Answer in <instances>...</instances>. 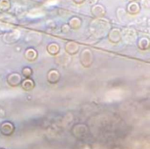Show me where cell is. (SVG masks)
<instances>
[{"mask_svg": "<svg viewBox=\"0 0 150 149\" xmlns=\"http://www.w3.org/2000/svg\"><path fill=\"white\" fill-rule=\"evenodd\" d=\"M91 15L94 17V18H102L106 14V9L103 4H97L91 8Z\"/></svg>", "mask_w": 150, "mask_h": 149, "instance_id": "cell-1", "label": "cell"}, {"mask_svg": "<svg viewBox=\"0 0 150 149\" xmlns=\"http://www.w3.org/2000/svg\"><path fill=\"white\" fill-rule=\"evenodd\" d=\"M81 62L82 64L84 66V67H89L91 65L92 61H93V54H92V52L88 49V48H85L83 49L82 52H81Z\"/></svg>", "mask_w": 150, "mask_h": 149, "instance_id": "cell-2", "label": "cell"}, {"mask_svg": "<svg viewBox=\"0 0 150 149\" xmlns=\"http://www.w3.org/2000/svg\"><path fill=\"white\" fill-rule=\"evenodd\" d=\"M107 37H108V40L112 43H118L122 40L121 30L120 28H117V27L111 28L107 33Z\"/></svg>", "mask_w": 150, "mask_h": 149, "instance_id": "cell-3", "label": "cell"}, {"mask_svg": "<svg viewBox=\"0 0 150 149\" xmlns=\"http://www.w3.org/2000/svg\"><path fill=\"white\" fill-rule=\"evenodd\" d=\"M142 10V7L140 5V3L137 1H130L126 7V12L129 15L134 16L137 15Z\"/></svg>", "mask_w": 150, "mask_h": 149, "instance_id": "cell-4", "label": "cell"}, {"mask_svg": "<svg viewBox=\"0 0 150 149\" xmlns=\"http://www.w3.org/2000/svg\"><path fill=\"white\" fill-rule=\"evenodd\" d=\"M121 37H124L127 40H129L132 42L135 40L137 37V33L135 30L133 28H125L123 32L121 31Z\"/></svg>", "mask_w": 150, "mask_h": 149, "instance_id": "cell-5", "label": "cell"}, {"mask_svg": "<svg viewBox=\"0 0 150 149\" xmlns=\"http://www.w3.org/2000/svg\"><path fill=\"white\" fill-rule=\"evenodd\" d=\"M67 24L69 25V26L70 27V29L77 30L82 25V18H79V17H77V16H73V17H71L69 19V21H68Z\"/></svg>", "mask_w": 150, "mask_h": 149, "instance_id": "cell-6", "label": "cell"}, {"mask_svg": "<svg viewBox=\"0 0 150 149\" xmlns=\"http://www.w3.org/2000/svg\"><path fill=\"white\" fill-rule=\"evenodd\" d=\"M0 131L4 135H6V136L11 135V133L14 131V126L10 122H4V124L1 125Z\"/></svg>", "mask_w": 150, "mask_h": 149, "instance_id": "cell-7", "label": "cell"}, {"mask_svg": "<svg viewBox=\"0 0 150 149\" xmlns=\"http://www.w3.org/2000/svg\"><path fill=\"white\" fill-rule=\"evenodd\" d=\"M65 50L67 51V53H69V54H75L78 52L79 50V46L76 42L75 41H69L66 43L65 45Z\"/></svg>", "mask_w": 150, "mask_h": 149, "instance_id": "cell-8", "label": "cell"}, {"mask_svg": "<svg viewBox=\"0 0 150 149\" xmlns=\"http://www.w3.org/2000/svg\"><path fill=\"white\" fill-rule=\"evenodd\" d=\"M8 83L11 86H18L21 83V77L18 74L13 73L8 76Z\"/></svg>", "mask_w": 150, "mask_h": 149, "instance_id": "cell-9", "label": "cell"}, {"mask_svg": "<svg viewBox=\"0 0 150 149\" xmlns=\"http://www.w3.org/2000/svg\"><path fill=\"white\" fill-rule=\"evenodd\" d=\"M137 44H138V47L140 49H142V50H147V49L149 48V39L147 38V37H142V38H141L138 40Z\"/></svg>", "mask_w": 150, "mask_h": 149, "instance_id": "cell-10", "label": "cell"}, {"mask_svg": "<svg viewBox=\"0 0 150 149\" xmlns=\"http://www.w3.org/2000/svg\"><path fill=\"white\" fill-rule=\"evenodd\" d=\"M47 78L51 83H56L60 80V74L57 72V70H50L47 75Z\"/></svg>", "mask_w": 150, "mask_h": 149, "instance_id": "cell-11", "label": "cell"}, {"mask_svg": "<svg viewBox=\"0 0 150 149\" xmlns=\"http://www.w3.org/2000/svg\"><path fill=\"white\" fill-rule=\"evenodd\" d=\"M47 52L50 54H53V55H55L59 53L60 51V47L57 43L55 42H52V43H49L47 45Z\"/></svg>", "mask_w": 150, "mask_h": 149, "instance_id": "cell-12", "label": "cell"}, {"mask_svg": "<svg viewBox=\"0 0 150 149\" xmlns=\"http://www.w3.org/2000/svg\"><path fill=\"white\" fill-rule=\"evenodd\" d=\"M25 56L29 61H34L37 58V52L33 48H27L25 52Z\"/></svg>", "mask_w": 150, "mask_h": 149, "instance_id": "cell-13", "label": "cell"}, {"mask_svg": "<svg viewBox=\"0 0 150 149\" xmlns=\"http://www.w3.org/2000/svg\"><path fill=\"white\" fill-rule=\"evenodd\" d=\"M11 8L10 0H0V11H8Z\"/></svg>", "mask_w": 150, "mask_h": 149, "instance_id": "cell-14", "label": "cell"}, {"mask_svg": "<svg viewBox=\"0 0 150 149\" xmlns=\"http://www.w3.org/2000/svg\"><path fill=\"white\" fill-rule=\"evenodd\" d=\"M34 83L33 82V80L29 79V78H25L23 82H22V87L25 89V90H31L33 87Z\"/></svg>", "mask_w": 150, "mask_h": 149, "instance_id": "cell-15", "label": "cell"}, {"mask_svg": "<svg viewBox=\"0 0 150 149\" xmlns=\"http://www.w3.org/2000/svg\"><path fill=\"white\" fill-rule=\"evenodd\" d=\"M32 73H33L32 68H25L23 69V75L25 78H29V76L32 75Z\"/></svg>", "mask_w": 150, "mask_h": 149, "instance_id": "cell-16", "label": "cell"}, {"mask_svg": "<svg viewBox=\"0 0 150 149\" xmlns=\"http://www.w3.org/2000/svg\"><path fill=\"white\" fill-rule=\"evenodd\" d=\"M140 5H141V7H143V8H145V9H149L150 0H141Z\"/></svg>", "mask_w": 150, "mask_h": 149, "instance_id": "cell-17", "label": "cell"}, {"mask_svg": "<svg viewBox=\"0 0 150 149\" xmlns=\"http://www.w3.org/2000/svg\"><path fill=\"white\" fill-rule=\"evenodd\" d=\"M70 30H71V29H70V27L69 26L68 24H63V25L61 26V31H62L63 33H67V32H69Z\"/></svg>", "mask_w": 150, "mask_h": 149, "instance_id": "cell-18", "label": "cell"}, {"mask_svg": "<svg viewBox=\"0 0 150 149\" xmlns=\"http://www.w3.org/2000/svg\"><path fill=\"white\" fill-rule=\"evenodd\" d=\"M85 2H86L88 4L91 5V6H93V5H95V4H98V0H85Z\"/></svg>", "mask_w": 150, "mask_h": 149, "instance_id": "cell-19", "label": "cell"}, {"mask_svg": "<svg viewBox=\"0 0 150 149\" xmlns=\"http://www.w3.org/2000/svg\"><path fill=\"white\" fill-rule=\"evenodd\" d=\"M74 4H82L85 2V0H72Z\"/></svg>", "mask_w": 150, "mask_h": 149, "instance_id": "cell-20", "label": "cell"}, {"mask_svg": "<svg viewBox=\"0 0 150 149\" xmlns=\"http://www.w3.org/2000/svg\"><path fill=\"white\" fill-rule=\"evenodd\" d=\"M131 1H137V2H138L139 0H131Z\"/></svg>", "mask_w": 150, "mask_h": 149, "instance_id": "cell-21", "label": "cell"}]
</instances>
